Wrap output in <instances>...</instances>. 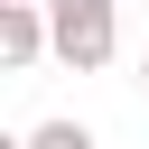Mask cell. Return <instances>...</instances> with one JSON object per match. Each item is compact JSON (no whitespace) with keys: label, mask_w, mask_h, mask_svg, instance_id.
Returning <instances> with one entry per match:
<instances>
[{"label":"cell","mask_w":149,"mask_h":149,"mask_svg":"<svg viewBox=\"0 0 149 149\" xmlns=\"http://www.w3.org/2000/svg\"><path fill=\"white\" fill-rule=\"evenodd\" d=\"M47 28H56V65L74 74H102L121 56V0H47Z\"/></svg>","instance_id":"obj_1"},{"label":"cell","mask_w":149,"mask_h":149,"mask_svg":"<svg viewBox=\"0 0 149 149\" xmlns=\"http://www.w3.org/2000/svg\"><path fill=\"white\" fill-rule=\"evenodd\" d=\"M37 56H56L47 0H0V65H9V74H28Z\"/></svg>","instance_id":"obj_2"},{"label":"cell","mask_w":149,"mask_h":149,"mask_svg":"<svg viewBox=\"0 0 149 149\" xmlns=\"http://www.w3.org/2000/svg\"><path fill=\"white\" fill-rule=\"evenodd\" d=\"M28 149H93V130H84V121H37Z\"/></svg>","instance_id":"obj_3"},{"label":"cell","mask_w":149,"mask_h":149,"mask_svg":"<svg viewBox=\"0 0 149 149\" xmlns=\"http://www.w3.org/2000/svg\"><path fill=\"white\" fill-rule=\"evenodd\" d=\"M140 84H149V65H140Z\"/></svg>","instance_id":"obj_4"}]
</instances>
